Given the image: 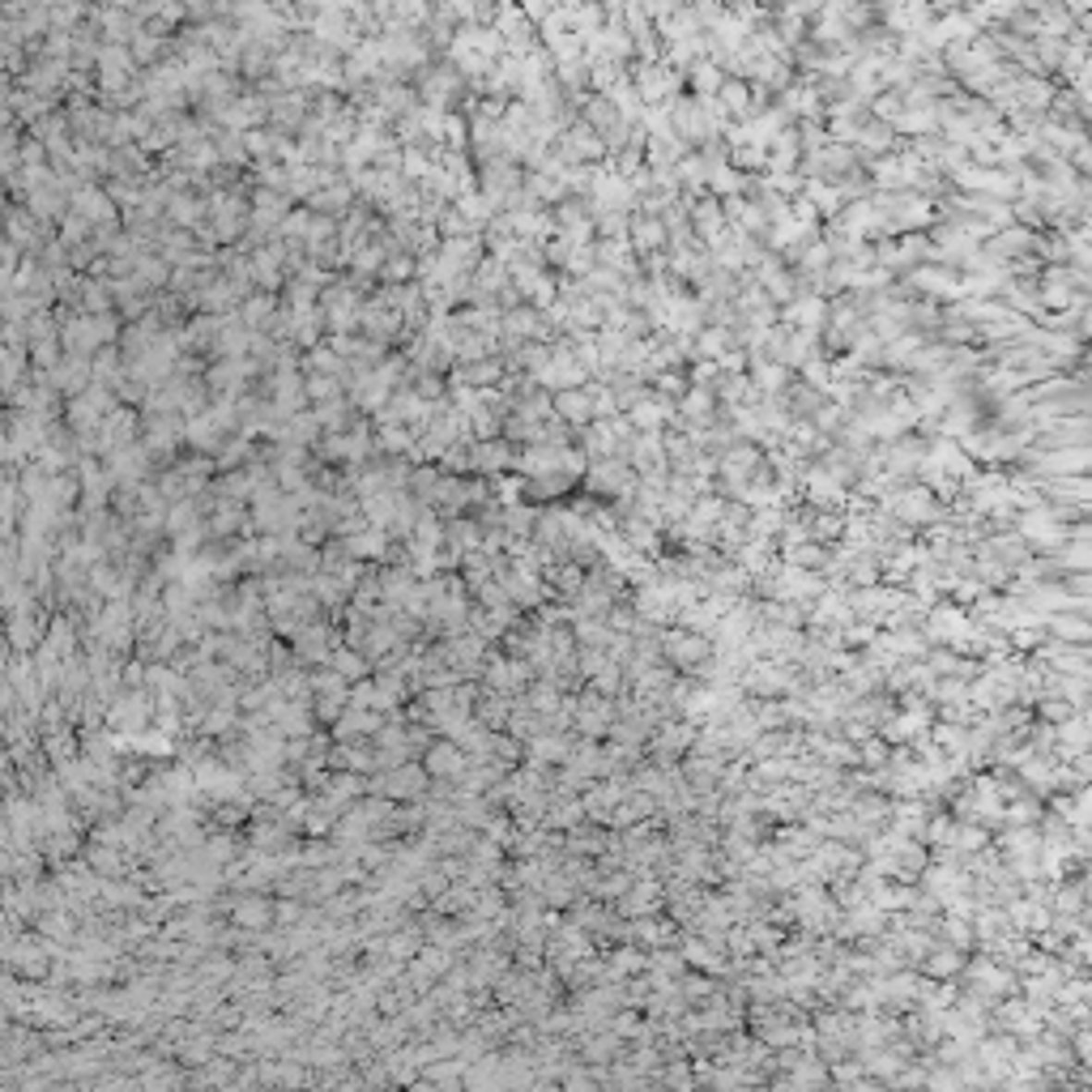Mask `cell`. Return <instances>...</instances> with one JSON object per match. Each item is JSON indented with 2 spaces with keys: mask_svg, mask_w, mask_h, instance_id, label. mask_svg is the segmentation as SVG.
<instances>
[{
  "mask_svg": "<svg viewBox=\"0 0 1092 1092\" xmlns=\"http://www.w3.org/2000/svg\"><path fill=\"white\" fill-rule=\"evenodd\" d=\"M662 657L674 670H700V666L713 662V640H708L705 632H692V628L662 632Z\"/></svg>",
  "mask_w": 1092,
  "mask_h": 1092,
  "instance_id": "cell-1",
  "label": "cell"
},
{
  "mask_svg": "<svg viewBox=\"0 0 1092 1092\" xmlns=\"http://www.w3.org/2000/svg\"><path fill=\"white\" fill-rule=\"evenodd\" d=\"M888 508H892V517L905 521V525H930V521L943 517V508L935 504V491H926V486H905V491H896Z\"/></svg>",
  "mask_w": 1092,
  "mask_h": 1092,
  "instance_id": "cell-2",
  "label": "cell"
},
{
  "mask_svg": "<svg viewBox=\"0 0 1092 1092\" xmlns=\"http://www.w3.org/2000/svg\"><path fill=\"white\" fill-rule=\"evenodd\" d=\"M589 486L607 491V496H628L636 483H632V470L623 461H597L589 465Z\"/></svg>",
  "mask_w": 1092,
  "mask_h": 1092,
  "instance_id": "cell-3",
  "label": "cell"
},
{
  "mask_svg": "<svg viewBox=\"0 0 1092 1092\" xmlns=\"http://www.w3.org/2000/svg\"><path fill=\"white\" fill-rule=\"evenodd\" d=\"M964 969V951L951 948V943H943V948H930L926 956H922V977H930V982H939V977H951V973Z\"/></svg>",
  "mask_w": 1092,
  "mask_h": 1092,
  "instance_id": "cell-4",
  "label": "cell"
},
{
  "mask_svg": "<svg viewBox=\"0 0 1092 1092\" xmlns=\"http://www.w3.org/2000/svg\"><path fill=\"white\" fill-rule=\"evenodd\" d=\"M551 410H559V419L585 427V423L594 419V398H589V393H576V388H559L551 398Z\"/></svg>",
  "mask_w": 1092,
  "mask_h": 1092,
  "instance_id": "cell-5",
  "label": "cell"
},
{
  "mask_svg": "<svg viewBox=\"0 0 1092 1092\" xmlns=\"http://www.w3.org/2000/svg\"><path fill=\"white\" fill-rule=\"evenodd\" d=\"M657 901H662V888H657L653 879H640V883H632L628 892L619 896V909H623L628 917H640V914H649Z\"/></svg>",
  "mask_w": 1092,
  "mask_h": 1092,
  "instance_id": "cell-6",
  "label": "cell"
},
{
  "mask_svg": "<svg viewBox=\"0 0 1092 1092\" xmlns=\"http://www.w3.org/2000/svg\"><path fill=\"white\" fill-rule=\"evenodd\" d=\"M1046 632L1049 636H1059V640H1067V644H1088V623H1084L1080 610H1071V615H1062L1059 610V619H1046Z\"/></svg>",
  "mask_w": 1092,
  "mask_h": 1092,
  "instance_id": "cell-7",
  "label": "cell"
},
{
  "mask_svg": "<svg viewBox=\"0 0 1092 1092\" xmlns=\"http://www.w3.org/2000/svg\"><path fill=\"white\" fill-rule=\"evenodd\" d=\"M939 935L948 939L951 948H960V951H964V948H973V926H969V917H964V914H948V917H943V926H939Z\"/></svg>",
  "mask_w": 1092,
  "mask_h": 1092,
  "instance_id": "cell-8",
  "label": "cell"
},
{
  "mask_svg": "<svg viewBox=\"0 0 1092 1092\" xmlns=\"http://www.w3.org/2000/svg\"><path fill=\"white\" fill-rule=\"evenodd\" d=\"M632 239H636V248H662L666 231L657 218H644V214H636L632 218Z\"/></svg>",
  "mask_w": 1092,
  "mask_h": 1092,
  "instance_id": "cell-9",
  "label": "cell"
},
{
  "mask_svg": "<svg viewBox=\"0 0 1092 1092\" xmlns=\"http://www.w3.org/2000/svg\"><path fill=\"white\" fill-rule=\"evenodd\" d=\"M644 969H649V956L640 948H632V943L610 956V973H644Z\"/></svg>",
  "mask_w": 1092,
  "mask_h": 1092,
  "instance_id": "cell-10",
  "label": "cell"
},
{
  "mask_svg": "<svg viewBox=\"0 0 1092 1092\" xmlns=\"http://www.w3.org/2000/svg\"><path fill=\"white\" fill-rule=\"evenodd\" d=\"M542 896H546V905H572V879H563V875H551V879L542 883Z\"/></svg>",
  "mask_w": 1092,
  "mask_h": 1092,
  "instance_id": "cell-11",
  "label": "cell"
},
{
  "mask_svg": "<svg viewBox=\"0 0 1092 1092\" xmlns=\"http://www.w3.org/2000/svg\"><path fill=\"white\" fill-rule=\"evenodd\" d=\"M888 755H892V751L883 747V739H871V734L862 739V747H858V764H866V768H883V764H888Z\"/></svg>",
  "mask_w": 1092,
  "mask_h": 1092,
  "instance_id": "cell-12",
  "label": "cell"
},
{
  "mask_svg": "<svg viewBox=\"0 0 1092 1092\" xmlns=\"http://www.w3.org/2000/svg\"><path fill=\"white\" fill-rule=\"evenodd\" d=\"M695 222H700V227H705V231L713 235V231H718V227H721V210H718V205H713V201H705V205L695 210Z\"/></svg>",
  "mask_w": 1092,
  "mask_h": 1092,
  "instance_id": "cell-13",
  "label": "cell"
}]
</instances>
